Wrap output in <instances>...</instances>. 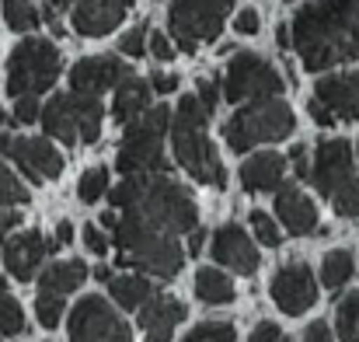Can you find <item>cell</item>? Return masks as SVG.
Segmentation results:
<instances>
[{"label": "cell", "instance_id": "6da1fadb", "mask_svg": "<svg viewBox=\"0 0 359 342\" xmlns=\"http://www.w3.org/2000/svg\"><path fill=\"white\" fill-rule=\"evenodd\" d=\"M290 28L300 63L314 74L359 60V0H311Z\"/></svg>", "mask_w": 359, "mask_h": 342}, {"label": "cell", "instance_id": "7a4b0ae2", "mask_svg": "<svg viewBox=\"0 0 359 342\" xmlns=\"http://www.w3.org/2000/svg\"><path fill=\"white\" fill-rule=\"evenodd\" d=\"M112 206L122 213H136L168 234H189L199 228V210L185 185L168 175H129L112 189Z\"/></svg>", "mask_w": 359, "mask_h": 342}, {"label": "cell", "instance_id": "3957f363", "mask_svg": "<svg viewBox=\"0 0 359 342\" xmlns=\"http://www.w3.org/2000/svg\"><path fill=\"white\" fill-rule=\"evenodd\" d=\"M112 237L119 248V265H133L136 272L171 279L185 265V248L178 244V234H168L136 213H119Z\"/></svg>", "mask_w": 359, "mask_h": 342}, {"label": "cell", "instance_id": "277c9868", "mask_svg": "<svg viewBox=\"0 0 359 342\" xmlns=\"http://www.w3.org/2000/svg\"><path fill=\"white\" fill-rule=\"evenodd\" d=\"M210 112L199 105L196 95H182L178 109H171V147H175V161L203 185L224 189L227 185V171L220 164V154L206 133Z\"/></svg>", "mask_w": 359, "mask_h": 342}, {"label": "cell", "instance_id": "5b68a950", "mask_svg": "<svg viewBox=\"0 0 359 342\" xmlns=\"http://www.w3.org/2000/svg\"><path fill=\"white\" fill-rule=\"evenodd\" d=\"M171 126V109L168 105H150L140 119H133L126 126L122 147L116 154V168L122 175H168V161H164V133Z\"/></svg>", "mask_w": 359, "mask_h": 342}, {"label": "cell", "instance_id": "8992f818", "mask_svg": "<svg viewBox=\"0 0 359 342\" xmlns=\"http://www.w3.org/2000/svg\"><path fill=\"white\" fill-rule=\"evenodd\" d=\"M297 119L293 109L279 98H265V102H251L244 105L241 112H234L224 122V140L234 154H244L258 143H276V140H286L293 133Z\"/></svg>", "mask_w": 359, "mask_h": 342}, {"label": "cell", "instance_id": "52a82bcc", "mask_svg": "<svg viewBox=\"0 0 359 342\" xmlns=\"http://www.w3.org/2000/svg\"><path fill=\"white\" fill-rule=\"evenodd\" d=\"M63 70V56L49 39L28 35L14 46L11 60H7V95L11 98H25V95H42L56 84Z\"/></svg>", "mask_w": 359, "mask_h": 342}, {"label": "cell", "instance_id": "ba28073f", "mask_svg": "<svg viewBox=\"0 0 359 342\" xmlns=\"http://www.w3.org/2000/svg\"><path fill=\"white\" fill-rule=\"evenodd\" d=\"M234 14V0H171L168 11V39L182 53H196L206 42H217L227 18Z\"/></svg>", "mask_w": 359, "mask_h": 342}, {"label": "cell", "instance_id": "9c48e42d", "mask_svg": "<svg viewBox=\"0 0 359 342\" xmlns=\"http://www.w3.org/2000/svg\"><path fill=\"white\" fill-rule=\"evenodd\" d=\"M283 91V77L279 70L258 56V53H238L231 63H227V74H224V98L227 102H265V98H276Z\"/></svg>", "mask_w": 359, "mask_h": 342}, {"label": "cell", "instance_id": "30bf717a", "mask_svg": "<svg viewBox=\"0 0 359 342\" xmlns=\"http://www.w3.org/2000/svg\"><path fill=\"white\" fill-rule=\"evenodd\" d=\"M70 342H133V329L105 297H81L70 311Z\"/></svg>", "mask_w": 359, "mask_h": 342}, {"label": "cell", "instance_id": "8fae6325", "mask_svg": "<svg viewBox=\"0 0 359 342\" xmlns=\"http://www.w3.org/2000/svg\"><path fill=\"white\" fill-rule=\"evenodd\" d=\"M49 7L53 14H67L77 35L102 39L126 21V14L133 11V0H49Z\"/></svg>", "mask_w": 359, "mask_h": 342}, {"label": "cell", "instance_id": "7c38bea8", "mask_svg": "<svg viewBox=\"0 0 359 342\" xmlns=\"http://www.w3.org/2000/svg\"><path fill=\"white\" fill-rule=\"evenodd\" d=\"M0 154L11 157L28 182L42 185V182H53L63 175V154L49 143V140H39V136H11V133H0Z\"/></svg>", "mask_w": 359, "mask_h": 342}, {"label": "cell", "instance_id": "4fadbf2b", "mask_svg": "<svg viewBox=\"0 0 359 342\" xmlns=\"http://www.w3.org/2000/svg\"><path fill=\"white\" fill-rule=\"evenodd\" d=\"M269 294H272V301H276V308L283 315H293L297 318V315H304V311L314 308V301H318V279H314V272H311L307 262H286L283 269H276V276L269 283Z\"/></svg>", "mask_w": 359, "mask_h": 342}, {"label": "cell", "instance_id": "5bb4252c", "mask_svg": "<svg viewBox=\"0 0 359 342\" xmlns=\"http://www.w3.org/2000/svg\"><path fill=\"white\" fill-rule=\"evenodd\" d=\"M353 178V147L349 140H321L311 161V182L321 196H332L342 182Z\"/></svg>", "mask_w": 359, "mask_h": 342}, {"label": "cell", "instance_id": "9a60e30c", "mask_svg": "<svg viewBox=\"0 0 359 342\" xmlns=\"http://www.w3.org/2000/svg\"><path fill=\"white\" fill-rule=\"evenodd\" d=\"M126 74L129 70H126V63H122L119 56H109V53L105 56H88V60L74 63V70H70V91L74 95L98 98L105 91H116V84H119Z\"/></svg>", "mask_w": 359, "mask_h": 342}, {"label": "cell", "instance_id": "2e32d148", "mask_svg": "<svg viewBox=\"0 0 359 342\" xmlns=\"http://www.w3.org/2000/svg\"><path fill=\"white\" fill-rule=\"evenodd\" d=\"M210 251H213L217 265H227V269H234L241 276H251V272H258V265H262V255H258L255 241H251V237L244 234V228H238V224H227V228L213 230Z\"/></svg>", "mask_w": 359, "mask_h": 342}, {"label": "cell", "instance_id": "e0dca14e", "mask_svg": "<svg viewBox=\"0 0 359 342\" xmlns=\"http://www.w3.org/2000/svg\"><path fill=\"white\" fill-rule=\"evenodd\" d=\"M46 251H53V241H46L42 230H21V234H14V237H7V241L0 244V255H4L7 272H11L14 279H21V283L35 279V272H39Z\"/></svg>", "mask_w": 359, "mask_h": 342}, {"label": "cell", "instance_id": "ac0fdd59", "mask_svg": "<svg viewBox=\"0 0 359 342\" xmlns=\"http://www.w3.org/2000/svg\"><path fill=\"white\" fill-rule=\"evenodd\" d=\"M189 308L168 294H154L143 308H140V329H143V342H171L175 329L185 322Z\"/></svg>", "mask_w": 359, "mask_h": 342}, {"label": "cell", "instance_id": "d6986e66", "mask_svg": "<svg viewBox=\"0 0 359 342\" xmlns=\"http://www.w3.org/2000/svg\"><path fill=\"white\" fill-rule=\"evenodd\" d=\"M314 98L335 115V119H359V70L321 77Z\"/></svg>", "mask_w": 359, "mask_h": 342}, {"label": "cell", "instance_id": "ffe728a7", "mask_svg": "<svg viewBox=\"0 0 359 342\" xmlns=\"http://www.w3.org/2000/svg\"><path fill=\"white\" fill-rule=\"evenodd\" d=\"M276 221L290 234L307 237V234H318V206L297 185H283L276 196Z\"/></svg>", "mask_w": 359, "mask_h": 342}, {"label": "cell", "instance_id": "44dd1931", "mask_svg": "<svg viewBox=\"0 0 359 342\" xmlns=\"http://www.w3.org/2000/svg\"><path fill=\"white\" fill-rule=\"evenodd\" d=\"M283 178H286V157L276 154V150L251 154V157L241 164V185H244L248 192H272V189H283Z\"/></svg>", "mask_w": 359, "mask_h": 342}, {"label": "cell", "instance_id": "7402d4cb", "mask_svg": "<svg viewBox=\"0 0 359 342\" xmlns=\"http://www.w3.org/2000/svg\"><path fill=\"white\" fill-rule=\"evenodd\" d=\"M150 109V81H140L133 74H126L119 84H116V102H112V119L129 126L133 119Z\"/></svg>", "mask_w": 359, "mask_h": 342}, {"label": "cell", "instance_id": "603a6c76", "mask_svg": "<svg viewBox=\"0 0 359 342\" xmlns=\"http://www.w3.org/2000/svg\"><path fill=\"white\" fill-rule=\"evenodd\" d=\"M84 279H88V265H84L81 258H63V262H53V265L42 269V276H39V294L67 297V294H74Z\"/></svg>", "mask_w": 359, "mask_h": 342}, {"label": "cell", "instance_id": "cb8c5ba5", "mask_svg": "<svg viewBox=\"0 0 359 342\" xmlns=\"http://www.w3.org/2000/svg\"><path fill=\"white\" fill-rule=\"evenodd\" d=\"M42 126L53 140H63L67 147L77 143V119H74V102L70 95H53L49 105H42Z\"/></svg>", "mask_w": 359, "mask_h": 342}, {"label": "cell", "instance_id": "d4e9b609", "mask_svg": "<svg viewBox=\"0 0 359 342\" xmlns=\"http://www.w3.org/2000/svg\"><path fill=\"white\" fill-rule=\"evenodd\" d=\"M109 294H112V301L126 308V311H140L150 297H154V287H150V279L143 276V272H122V276H112L109 279Z\"/></svg>", "mask_w": 359, "mask_h": 342}, {"label": "cell", "instance_id": "484cf974", "mask_svg": "<svg viewBox=\"0 0 359 342\" xmlns=\"http://www.w3.org/2000/svg\"><path fill=\"white\" fill-rule=\"evenodd\" d=\"M196 297H199L203 304H231V301L238 297V290H234V279H231L224 269L203 265V269L196 272Z\"/></svg>", "mask_w": 359, "mask_h": 342}, {"label": "cell", "instance_id": "4316f807", "mask_svg": "<svg viewBox=\"0 0 359 342\" xmlns=\"http://www.w3.org/2000/svg\"><path fill=\"white\" fill-rule=\"evenodd\" d=\"M70 102H74V119H77V140L81 143H98V133H102V102L98 98H88V95H74L70 91Z\"/></svg>", "mask_w": 359, "mask_h": 342}, {"label": "cell", "instance_id": "83f0119b", "mask_svg": "<svg viewBox=\"0 0 359 342\" xmlns=\"http://www.w3.org/2000/svg\"><path fill=\"white\" fill-rule=\"evenodd\" d=\"M353 269H356L353 251L335 248V251H328L325 262H321V283H325L328 290H339V287H346V283L353 279Z\"/></svg>", "mask_w": 359, "mask_h": 342}, {"label": "cell", "instance_id": "f1b7e54d", "mask_svg": "<svg viewBox=\"0 0 359 342\" xmlns=\"http://www.w3.org/2000/svg\"><path fill=\"white\" fill-rule=\"evenodd\" d=\"M335 322H339V339L342 342H359V290L356 294H349V297H342Z\"/></svg>", "mask_w": 359, "mask_h": 342}, {"label": "cell", "instance_id": "f546056e", "mask_svg": "<svg viewBox=\"0 0 359 342\" xmlns=\"http://www.w3.org/2000/svg\"><path fill=\"white\" fill-rule=\"evenodd\" d=\"M4 18L14 32H32L39 28V11L32 0H4Z\"/></svg>", "mask_w": 359, "mask_h": 342}, {"label": "cell", "instance_id": "4dcf8cb0", "mask_svg": "<svg viewBox=\"0 0 359 342\" xmlns=\"http://www.w3.org/2000/svg\"><path fill=\"white\" fill-rule=\"evenodd\" d=\"M328 199H332V210H335L339 217H353V221H356L359 217V178L353 175L349 182H342Z\"/></svg>", "mask_w": 359, "mask_h": 342}, {"label": "cell", "instance_id": "1f68e13d", "mask_svg": "<svg viewBox=\"0 0 359 342\" xmlns=\"http://www.w3.org/2000/svg\"><path fill=\"white\" fill-rule=\"evenodd\" d=\"M25 332V311L11 294H0V336H21Z\"/></svg>", "mask_w": 359, "mask_h": 342}, {"label": "cell", "instance_id": "d6a6232c", "mask_svg": "<svg viewBox=\"0 0 359 342\" xmlns=\"http://www.w3.org/2000/svg\"><path fill=\"white\" fill-rule=\"evenodd\" d=\"M182 342H238V332H234L231 322H203Z\"/></svg>", "mask_w": 359, "mask_h": 342}, {"label": "cell", "instance_id": "836d02e7", "mask_svg": "<svg viewBox=\"0 0 359 342\" xmlns=\"http://www.w3.org/2000/svg\"><path fill=\"white\" fill-rule=\"evenodd\" d=\"M105 192H109V171H105V168H91V171L81 175V182H77V196H81L84 203H98Z\"/></svg>", "mask_w": 359, "mask_h": 342}, {"label": "cell", "instance_id": "e575fe53", "mask_svg": "<svg viewBox=\"0 0 359 342\" xmlns=\"http://www.w3.org/2000/svg\"><path fill=\"white\" fill-rule=\"evenodd\" d=\"M25 203H28V189L11 168L0 164V206H25Z\"/></svg>", "mask_w": 359, "mask_h": 342}, {"label": "cell", "instance_id": "d590c367", "mask_svg": "<svg viewBox=\"0 0 359 342\" xmlns=\"http://www.w3.org/2000/svg\"><path fill=\"white\" fill-rule=\"evenodd\" d=\"M35 318L42 329H56L63 322V297L56 294H39L35 297Z\"/></svg>", "mask_w": 359, "mask_h": 342}, {"label": "cell", "instance_id": "8d00e7d4", "mask_svg": "<svg viewBox=\"0 0 359 342\" xmlns=\"http://www.w3.org/2000/svg\"><path fill=\"white\" fill-rule=\"evenodd\" d=\"M251 230H255V237L265 244V248H276L279 241H283V234H279V228H276V221L265 213V210H251Z\"/></svg>", "mask_w": 359, "mask_h": 342}, {"label": "cell", "instance_id": "74e56055", "mask_svg": "<svg viewBox=\"0 0 359 342\" xmlns=\"http://www.w3.org/2000/svg\"><path fill=\"white\" fill-rule=\"evenodd\" d=\"M119 53L122 56H133V60L147 56V28H143V25H136V28H129V32L122 35L119 39Z\"/></svg>", "mask_w": 359, "mask_h": 342}, {"label": "cell", "instance_id": "f35d334b", "mask_svg": "<svg viewBox=\"0 0 359 342\" xmlns=\"http://www.w3.org/2000/svg\"><path fill=\"white\" fill-rule=\"evenodd\" d=\"M147 53H150L154 60H161V63H168V60H175V42H171L168 35H161V32H154V35H147Z\"/></svg>", "mask_w": 359, "mask_h": 342}, {"label": "cell", "instance_id": "ab89813d", "mask_svg": "<svg viewBox=\"0 0 359 342\" xmlns=\"http://www.w3.org/2000/svg\"><path fill=\"white\" fill-rule=\"evenodd\" d=\"M42 115V105L35 95H25V98H14V122H35Z\"/></svg>", "mask_w": 359, "mask_h": 342}, {"label": "cell", "instance_id": "60d3db41", "mask_svg": "<svg viewBox=\"0 0 359 342\" xmlns=\"http://www.w3.org/2000/svg\"><path fill=\"white\" fill-rule=\"evenodd\" d=\"M258 25L262 21H258V11L255 7H244V11L234 14V32L238 35H258Z\"/></svg>", "mask_w": 359, "mask_h": 342}, {"label": "cell", "instance_id": "b9f144b4", "mask_svg": "<svg viewBox=\"0 0 359 342\" xmlns=\"http://www.w3.org/2000/svg\"><path fill=\"white\" fill-rule=\"evenodd\" d=\"M84 244H88V251H95V255H105V251H109V237H105V230L98 228V224H88V228H84Z\"/></svg>", "mask_w": 359, "mask_h": 342}, {"label": "cell", "instance_id": "7bdbcfd3", "mask_svg": "<svg viewBox=\"0 0 359 342\" xmlns=\"http://www.w3.org/2000/svg\"><path fill=\"white\" fill-rule=\"evenodd\" d=\"M196 98H199V105H203L206 112L213 115V112H217V98H220V91H217V84H213V81H206V77H203V81H199Z\"/></svg>", "mask_w": 359, "mask_h": 342}, {"label": "cell", "instance_id": "ee69618b", "mask_svg": "<svg viewBox=\"0 0 359 342\" xmlns=\"http://www.w3.org/2000/svg\"><path fill=\"white\" fill-rule=\"evenodd\" d=\"M279 325L276 322H258L255 329H251V336H248V342H279Z\"/></svg>", "mask_w": 359, "mask_h": 342}, {"label": "cell", "instance_id": "f6af8a7d", "mask_svg": "<svg viewBox=\"0 0 359 342\" xmlns=\"http://www.w3.org/2000/svg\"><path fill=\"white\" fill-rule=\"evenodd\" d=\"M290 161H293V171L300 178H311V164H307V147L304 143H293L290 147Z\"/></svg>", "mask_w": 359, "mask_h": 342}, {"label": "cell", "instance_id": "bcb514c9", "mask_svg": "<svg viewBox=\"0 0 359 342\" xmlns=\"http://www.w3.org/2000/svg\"><path fill=\"white\" fill-rule=\"evenodd\" d=\"M175 88H178V74H161V70H157V74L150 77V91H157V95H171Z\"/></svg>", "mask_w": 359, "mask_h": 342}, {"label": "cell", "instance_id": "7dc6e473", "mask_svg": "<svg viewBox=\"0 0 359 342\" xmlns=\"http://www.w3.org/2000/svg\"><path fill=\"white\" fill-rule=\"evenodd\" d=\"M304 342H335L332 339L328 322H311V325H307V332H304Z\"/></svg>", "mask_w": 359, "mask_h": 342}, {"label": "cell", "instance_id": "c3c4849f", "mask_svg": "<svg viewBox=\"0 0 359 342\" xmlns=\"http://www.w3.org/2000/svg\"><path fill=\"white\" fill-rule=\"evenodd\" d=\"M307 112H311V119H314L318 126H332V122H335V115L328 112V109H325V105H321L318 98H314V102L307 105Z\"/></svg>", "mask_w": 359, "mask_h": 342}, {"label": "cell", "instance_id": "681fc988", "mask_svg": "<svg viewBox=\"0 0 359 342\" xmlns=\"http://www.w3.org/2000/svg\"><path fill=\"white\" fill-rule=\"evenodd\" d=\"M18 224H21V213H14V210H4V213H0V244H4V237L18 228Z\"/></svg>", "mask_w": 359, "mask_h": 342}, {"label": "cell", "instance_id": "f907efd6", "mask_svg": "<svg viewBox=\"0 0 359 342\" xmlns=\"http://www.w3.org/2000/svg\"><path fill=\"white\" fill-rule=\"evenodd\" d=\"M70 241H74V224H70V221H60V224H56V237H53V248L70 244Z\"/></svg>", "mask_w": 359, "mask_h": 342}, {"label": "cell", "instance_id": "816d5d0a", "mask_svg": "<svg viewBox=\"0 0 359 342\" xmlns=\"http://www.w3.org/2000/svg\"><path fill=\"white\" fill-rule=\"evenodd\" d=\"M203 251V230H189V255H199Z\"/></svg>", "mask_w": 359, "mask_h": 342}, {"label": "cell", "instance_id": "f5cc1de1", "mask_svg": "<svg viewBox=\"0 0 359 342\" xmlns=\"http://www.w3.org/2000/svg\"><path fill=\"white\" fill-rule=\"evenodd\" d=\"M95 276L105 283V279H112V269H109V265H98V269H95Z\"/></svg>", "mask_w": 359, "mask_h": 342}, {"label": "cell", "instance_id": "db71d44e", "mask_svg": "<svg viewBox=\"0 0 359 342\" xmlns=\"http://www.w3.org/2000/svg\"><path fill=\"white\" fill-rule=\"evenodd\" d=\"M0 294H7V276H0Z\"/></svg>", "mask_w": 359, "mask_h": 342}, {"label": "cell", "instance_id": "11a10c76", "mask_svg": "<svg viewBox=\"0 0 359 342\" xmlns=\"http://www.w3.org/2000/svg\"><path fill=\"white\" fill-rule=\"evenodd\" d=\"M0 122H7V112H4V105H0Z\"/></svg>", "mask_w": 359, "mask_h": 342}, {"label": "cell", "instance_id": "9f6ffc18", "mask_svg": "<svg viewBox=\"0 0 359 342\" xmlns=\"http://www.w3.org/2000/svg\"><path fill=\"white\" fill-rule=\"evenodd\" d=\"M279 342H293V339H286V336H279Z\"/></svg>", "mask_w": 359, "mask_h": 342}, {"label": "cell", "instance_id": "6f0895ef", "mask_svg": "<svg viewBox=\"0 0 359 342\" xmlns=\"http://www.w3.org/2000/svg\"><path fill=\"white\" fill-rule=\"evenodd\" d=\"M286 4H297V0H286Z\"/></svg>", "mask_w": 359, "mask_h": 342}, {"label": "cell", "instance_id": "680465c9", "mask_svg": "<svg viewBox=\"0 0 359 342\" xmlns=\"http://www.w3.org/2000/svg\"><path fill=\"white\" fill-rule=\"evenodd\" d=\"M356 154H359V143H356Z\"/></svg>", "mask_w": 359, "mask_h": 342}]
</instances>
